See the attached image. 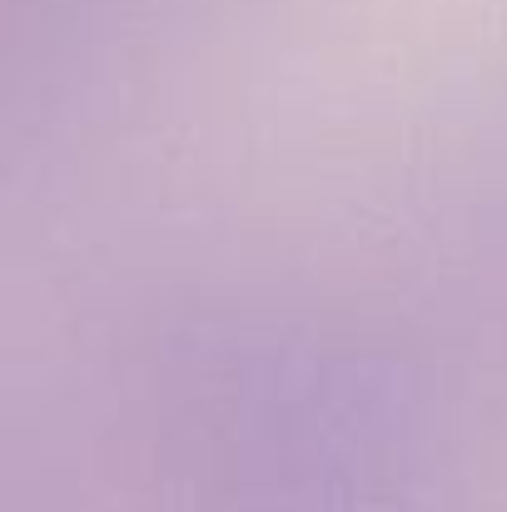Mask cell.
Returning <instances> with one entry per match:
<instances>
[]
</instances>
